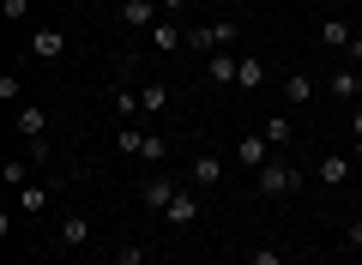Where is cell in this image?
I'll list each match as a JSON object with an SVG mask.
<instances>
[{"label": "cell", "instance_id": "obj_13", "mask_svg": "<svg viewBox=\"0 0 362 265\" xmlns=\"http://www.w3.org/2000/svg\"><path fill=\"white\" fill-rule=\"evenodd\" d=\"M314 90H320V85H314L308 73H290V78H284V102H290V109H308Z\"/></svg>", "mask_w": 362, "mask_h": 265}, {"label": "cell", "instance_id": "obj_26", "mask_svg": "<svg viewBox=\"0 0 362 265\" xmlns=\"http://www.w3.org/2000/svg\"><path fill=\"white\" fill-rule=\"evenodd\" d=\"M115 265H145V247H139V241H121V247H115Z\"/></svg>", "mask_w": 362, "mask_h": 265}, {"label": "cell", "instance_id": "obj_7", "mask_svg": "<svg viewBox=\"0 0 362 265\" xmlns=\"http://www.w3.org/2000/svg\"><path fill=\"white\" fill-rule=\"evenodd\" d=\"M194 217H199V193H194V187H181V193H175V205L163 211V223H169V229H187Z\"/></svg>", "mask_w": 362, "mask_h": 265}, {"label": "cell", "instance_id": "obj_33", "mask_svg": "<svg viewBox=\"0 0 362 265\" xmlns=\"http://www.w3.org/2000/svg\"><path fill=\"white\" fill-rule=\"evenodd\" d=\"M356 163H362V139H356Z\"/></svg>", "mask_w": 362, "mask_h": 265}, {"label": "cell", "instance_id": "obj_10", "mask_svg": "<svg viewBox=\"0 0 362 265\" xmlns=\"http://www.w3.org/2000/svg\"><path fill=\"white\" fill-rule=\"evenodd\" d=\"M314 181H320V187H338V181H350V157H344V151H326L320 163H314Z\"/></svg>", "mask_w": 362, "mask_h": 265}, {"label": "cell", "instance_id": "obj_12", "mask_svg": "<svg viewBox=\"0 0 362 265\" xmlns=\"http://www.w3.org/2000/svg\"><path fill=\"white\" fill-rule=\"evenodd\" d=\"M18 133H25L30 145H37V139H49V114H42L37 102H18Z\"/></svg>", "mask_w": 362, "mask_h": 265}, {"label": "cell", "instance_id": "obj_24", "mask_svg": "<svg viewBox=\"0 0 362 265\" xmlns=\"http://www.w3.org/2000/svg\"><path fill=\"white\" fill-rule=\"evenodd\" d=\"M0 18H6V25H25V18H30V0H0Z\"/></svg>", "mask_w": 362, "mask_h": 265}, {"label": "cell", "instance_id": "obj_9", "mask_svg": "<svg viewBox=\"0 0 362 265\" xmlns=\"http://www.w3.org/2000/svg\"><path fill=\"white\" fill-rule=\"evenodd\" d=\"M235 73H242V54H230V49L206 54V78L211 85H235Z\"/></svg>", "mask_w": 362, "mask_h": 265}, {"label": "cell", "instance_id": "obj_17", "mask_svg": "<svg viewBox=\"0 0 362 265\" xmlns=\"http://www.w3.org/2000/svg\"><path fill=\"white\" fill-rule=\"evenodd\" d=\"M350 37H356V30H350L344 18H320V42L326 49H350Z\"/></svg>", "mask_w": 362, "mask_h": 265}, {"label": "cell", "instance_id": "obj_29", "mask_svg": "<svg viewBox=\"0 0 362 265\" xmlns=\"http://www.w3.org/2000/svg\"><path fill=\"white\" fill-rule=\"evenodd\" d=\"M344 247H356V253H362V217H356V223L344 229Z\"/></svg>", "mask_w": 362, "mask_h": 265}, {"label": "cell", "instance_id": "obj_20", "mask_svg": "<svg viewBox=\"0 0 362 265\" xmlns=\"http://www.w3.org/2000/svg\"><path fill=\"white\" fill-rule=\"evenodd\" d=\"M139 157H145V163H157V169H163V163H169V139H163V133H145Z\"/></svg>", "mask_w": 362, "mask_h": 265}, {"label": "cell", "instance_id": "obj_14", "mask_svg": "<svg viewBox=\"0 0 362 265\" xmlns=\"http://www.w3.org/2000/svg\"><path fill=\"white\" fill-rule=\"evenodd\" d=\"M320 90H326V97H338V102H350V97H356V66H338Z\"/></svg>", "mask_w": 362, "mask_h": 265}, {"label": "cell", "instance_id": "obj_28", "mask_svg": "<svg viewBox=\"0 0 362 265\" xmlns=\"http://www.w3.org/2000/svg\"><path fill=\"white\" fill-rule=\"evenodd\" d=\"M247 265H284V253H278V247H254V253H247Z\"/></svg>", "mask_w": 362, "mask_h": 265}, {"label": "cell", "instance_id": "obj_16", "mask_svg": "<svg viewBox=\"0 0 362 265\" xmlns=\"http://www.w3.org/2000/svg\"><path fill=\"white\" fill-rule=\"evenodd\" d=\"M259 133H266V145H272V151H284V145L296 139V126H290V114H272V121L259 126Z\"/></svg>", "mask_w": 362, "mask_h": 265}, {"label": "cell", "instance_id": "obj_5", "mask_svg": "<svg viewBox=\"0 0 362 265\" xmlns=\"http://www.w3.org/2000/svg\"><path fill=\"white\" fill-rule=\"evenodd\" d=\"M115 13H121V25H127V30H151L157 18H163V6H157V0H121Z\"/></svg>", "mask_w": 362, "mask_h": 265}, {"label": "cell", "instance_id": "obj_25", "mask_svg": "<svg viewBox=\"0 0 362 265\" xmlns=\"http://www.w3.org/2000/svg\"><path fill=\"white\" fill-rule=\"evenodd\" d=\"M115 145H121V151H127V157H139V145H145V133H139V126H121V133H115Z\"/></svg>", "mask_w": 362, "mask_h": 265}, {"label": "cell", "instance_id": "obj_18", "mask_svg": "<svg viewBox=\"0 0 362 265\" xmlns=\"http://www.w3.org/2000/svg\"><path fill=\"white\" fill-rule=\"evenodd\" d=\"M90 241V223L85 217H61V247H85Z\"/></svg>", "mask_w": 362, "mask_h": 265}, {"label": "cell", "instance_id": "obj_4", "mask_svg": "<svg viewBox=\"0 0 362 265\" xmlns=\"http://www.w3.org/2000/svg\"><path fill=\"white\" fill-rule=\"evenodd\" d=\"M272 157H278V151L266 145V133H242V139H235V163H242L247 175H254V169H266Z\"/></svg>", "mask_w": 362, "mask_h": 265}, {"label": "cell", "instance_id": "obj_22", "mask_svg": "<svg viewBox=\"0 0 362 265\" xmlns=\"http://www.w3.org/2000/svg\"><path fill=\"white\" fill-rule=\"evenodd\" d=\"M145 102H139V90H115V114H121V126H133V114H139Z\"/></svg>", "mask_w": 362, "mask_h": 265}, {"label": "cell", "instance_id": "obj_1", "mask_svg": "<svg viewBox=\"0 0 362 265\" xmlns=\"http://www.w3.org/2000/svg\"><path fill=\"white\" fill-rule=\"evenodd\" d=\"M296 187H302V169L284 163V157H272L266 169H254V193L259 199H284V193H296Z\"/></svg>", "mask_w": 362, "mask_h": 265}, {"label": "cell", "instance_id": "obj_19", "mask_svg": "<svg viewBox=\"0 0 362 265\" xmlns=\"http://www.w3.org/2000/svg\"><path fill=\"white\" fill-rule=\"evenodd\" d=\"M18 205H25L30 217H37V211H49V187H42V181H30V187H18Z\"/></svg>", "mask_w": 362, "mask_h": 265}, {"label": "cell", "instance_id": "obj_8", "mask_svg": "<svg viewBox=\"0 0 362 265\" xmlns=\"http://www.w3.org/2000/svg\"><path fill=\"white\" fill-rule=\"evenodd\" d=\"M30 54H37V61H61V54H66V37H61L54 25L30 30Z\"/></svg>", "mask_w": 362, "mask_h": 265}, {"label": "cell", "instance_id": "obj_32", "mask_svg": "<svg viewBox=\"0 0 362 265\" xmlns=\"http://www.w3.org/2000/svg\"><path fill=\"white\" fill-rule=\"evenodd\" d=\"M356 97H362V66H356Z\"/></svg>", "mask_w": 362, "mask_h": 265}, {"label": "cell", "instance_id": "obj_30", "mask_svg": "<svg viewBox=\"0 0 362 265\" xmlns=\"http://www.w3.org/2000/svg\"><path fill=\"white\" fill-rule=\"evenodd\" d=\"M157 6H163V18H175L181 6H187V0H157Z\"/></svg>", "mask_w": 362, "mask_h": 265}, {"label": "cell", "instance_id": "obj_34", "mask_svg": "<svg viewBox=\"0 0 362 265\" xmlns=\"http://www.w3.org/2000/svg\"><path fill=\"white\" fill-rule=\"evenodd\" d=\"M356 217H362V205H356Z\"/></svg>", "mask_w": 362, "mask_h": 265}, {"label": "cell", "instance_id": "obj_31", "mask_svg": "<svg viewBox=\"0 0 362 265\" xmlns=\"http://www.w3.org/2000/svg\"><path fill=\"white\" fill-rule=\"evenodd\" d=\"M350 133H356V139H362V109H356V114H350Z\"/></svg>", "mask_w": 362, "mask_h": 265}, {"label": "cell", "instance_id": "obj_6", "mask_svg": "<svg viewBox=\"0 0 362 265\" xmlns=\"http://www.w3.org/2000/svg\"><path fill=\"white\" fill-rule=\"evenodd\" d=\"M145 37L157 42V54H175V49H187V30H181L175 18H157V25L145 30Z\"/></svg>", "mask_w": 362, "mask_h": 265}, {"label": "cell", "instance_id": "obj_23", "mask_svg": "<svg viewBox=\"0 0 362 265\" xmlns=\"http://www.w3.org/2000/svg\"><path fill=\"white\" fill-rule=\"evenodd\" d=\"M139 102H145V114H163V109H169V85H145Z\"/></svg>", "mask_w": 362, "mask_h": 265}, {"label": "cell", "instance_id": "obj_27", "mask_svg": "<svg viewBox=\"0 0 362 265\" xmlns=\"http://www.w3.org/2000/svg\"><path fill=\"white\" fill-rule=\"evenodd\" d=\"M18 90H25V85H18L13 73H0V102H6V109H13V102H18Z\"/></svg>", "mask_w": 362, "mask_h": 265}, {"label": "cell", "instance_id": "obj_2", "mask_svg": "<svg viewBox=\"0 0 362 265\" xmlns=\"http://www.w3.org/2000/svg\"><path fill=\"white\" fill-rule=\"evenodd\" d=\"M235 37H242L235 18H211V25H194V30H187V49H194V54H218V49H235Z\"/></svg>", "mask_w": 362, "mask_h": 265}, {"label": "cell", "instance_id": "obj_21", "mask_svg": "<svg viewBox=\"0 0 362 265\" xmlns=\"http://www.w3.org/2000/svg\"><path fill=\"white\" fill-rule=\"evenodd\" d=\"M0 181H13V187H30V163H25V157H6V163H0Z\"/></svg>", "mask_w": 362, "mask_h": 265}, {"label": "cell", "instance_id": "obj_3", "mask_svg": "<svg viewBox=\"0 0 362 265\" xmlns=\"http://www.w3.org/2000/svg\"><path fill=\"white\" fill-rule=\"evenodd\" d=\"M175 193H181V181H175V175H151V181L139 187V205H145V211H157V217H163L169 205H175Z\"/></svg>", "mask_w": 362, "mask_h": 265}, {"label": "cell", "instance_id": "obj_11", "mask_svg": "<svg viewBox=\"0 0 362 265\" xmlns=\"http://www.w3.org/2000/svg\"><path fill=\"white\" fill-rule=\"evenodd\" d=\"M187 181H194V187H218V181H223V157L199 151V157H194V169H187Z\"/></svg>", "mask_w": 362, "mask_h": 265}, {"label": "cell", "instance_id": "obj_15", "mask_svg": "<svg viewBox=\"0 0 362 265\" xmlns=\"http://www.w3.org/2000/svg\"><path fill=\"white\" fill-rule=\"evenodd\" d=\"M266 61H259V54H242V73H235V85H242V90H259V85H266Z\"/></svg>", "mask_w": 362, "mask_h": 265}]
</instances>
